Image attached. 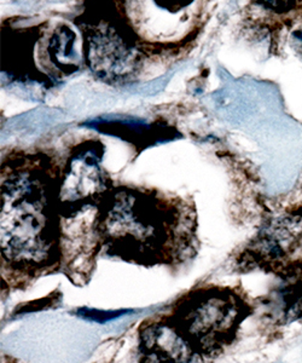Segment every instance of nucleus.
Returning <instances> with one entry per match:
<instances>
[{
    "mask_svg": "<svg viewBox=\"0 0 302 363\" xmlns=\"http://www.w3.org/2000/svg\"><path fill=\"white\" fill-rule=\"evenodd\" d=\"M103 143L87 140L73 150L61 176L59 211L63 218H71L88 208H98L112 189L100 166Z\"/></svg>",
    "mask_w": 302,
    "mask_h": 363,
    "instance_id": "nucleus-5",
    "label": "nucleus"
},
{
    "mask_svg": "<svg viewBox=\"0 0 302 363\" xmlns=\"http://www.w3.org/2000/svg\"><path fill=\"white\" fill-rule=\"evenodd\" d=\"M129 313H132V310H97L80 308L76 310L75 314L80 318H86L88 321L105 323V322L112 321V320H116V318L129 314Z\"/></svg>",
    "mask_w": 302,
    "mask_h": 363,
    "instance_id": "nucleus-9",
    "label": "nucleus"
},
{
    "mask_svg": "<svg viewBox=\"0 0 302 363\" xmlns=\"http://www.w3.org/2000/svg\"><path fill=\"white\" fill-rule=\"evenodd\" d=\"M75 33L68 26H58L47 43V56L51 65L63 75L75 73L81 67V60L75 50Z\"/></svg>",
    "mask_w": 302,
    "mask_h": 363,
    "instance_id": "nucleus-8",
    "label": "nucleus"
},
{
    "mask_svg": "<svg viewBox=\"0 0 302 363\" xmlns=\"http://www.w3.org/2000/svg\"><path fill=\"white\" fill-rule=\"evenodd\" d=\"M296 37H298V39H300V40H302V34L301 33H296Z\"/></svg>",
    "mask_w": 302,
    "mask_h": 363,
    "instance_id": "nucleus-10",
    "label": "nucleus"
},
{
    "mask_svg": "<svg viewBox=\"0 0 302 363\" xmlns=\"http://www.w3.org/2000/svg\"><path fill=\"white\" fill-rule=\"evenodd\" d=\"M139 350L148 361L191 362L196 361L187 345L163 320L151 322L139 333Z\"/></svg>",
    "mask_w": 302,
    "mask_h": 363,
    "instance_id": "nucleus-6",
    "label": "nucleus"
},
{
    "mask_svg": "<svg viewBox=\"0 0 302 363\" xmlns=\"http://www.w3.org/2000/svg\"><path fill=\"white\" fill-rule=\"evenodd\" d=\"M245 310V303L228 289H199L180 299L162 320L197 359L218 355L233 340Z\"/></svg>",
    "mask_w": 302,
    "mask_h": 363,
    "instance_id": "nucleus-3",
    "label": "nucleus"
},
{
    "mask_svg": "<svg viewBox=\"0 0 302 363\" xmlns=\"http://www.w3.org/2000/svg\"><path fill=\"white\" fill-rule=\"evenodd\" d=\"M83 54L95 74L109 82L132 78L141 65L137 37L121 20H98L81 26Z\"/></svg>",
    "mask_w": 302,
    "mask_h": 363,
    "instance_id": "nucleus-4",
    "label": "nucleus"
},
{
    "mask_svg": "<svg viewBox=\"0 0 302 363\" xmlns=\"http://www.w3.org/2000/svg\"><path fill=\"white\" fill-rule=\"evenodd\" d=\"M182 213L175 203L146 190H109L95 215L100 246L138 264L170 263L179 242ZM179 247V246H178Z\"/></svg>",
    "mask_w": 302,
    "mask_h": 363,
    "instance_id": "nucleus-2",
    "label": "nucleus"
},
{
    "mask_svg": "<svg viewBox=\"0 0 302 363\" xmlns=\"http://www.w3.org/2000/svg\"><path fill=\"white\" fill-rule=\"evenodd\" d=\"M92 128L98 130L100 133L112 135V136L119 137L121 140H127L133 145L137 147H151L156 143L167 142L173 138V133H177L175 130L170 131L165 128L158 133V128H151L150 125L143 124V123H136V121H98V123H92Z\"/></svg>",
    "mask_w": 302,
    "mask_h": 363,
    "instance_id": "nucleus-7",
    "label": "nucleus"
},
{
    "mask_svg": "<svg viewBox=\"0 0 302 363\" xmlns=\"http://www.w3.org/2000/svg\"><path fill=\"white\" fill-rule=\"evenodd\" d=\"M59 189L61 176L44 157L3 181L1 250L8 263L44 269L61 262Z\"/></svg>",
    "mask_w": 302,
    "mask_h": 363,
    "instance_id": "nucleus-1",
    "label": "nucleus"
}]
</instances>
